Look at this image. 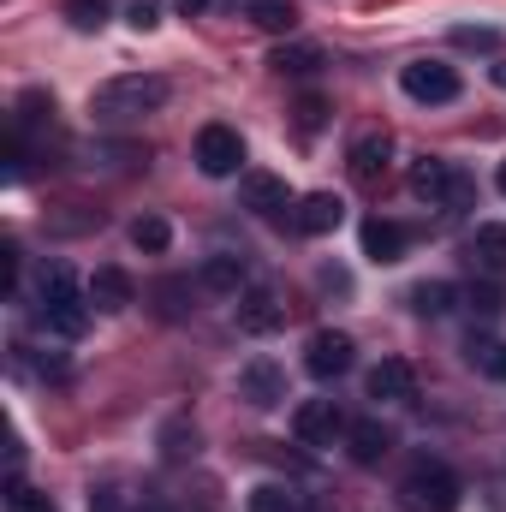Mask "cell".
I'll return each instance as SVG.
<instances>
[{"label":"cell","mask_w":506,"mask_h":512,"mask_svg":"<svg viewBox=\"0 0 506 512\" xmlns=\"http://www.w3.org/2000/svg\"><path fill=\"white\" fill-rule=\"evenodd\" d=\"M340 221H346V203H340L334 191H310V197H298V209H292V227H298L304 239H328Z\"/></svg>","instance_id":"30bf717a"},{"label":"cell","mask_w":506,"mask_h":512,"mask_svg":"<svg viewBox=\"0 0 506 512\" xmlns=\"http://www.w3.org/2000/svg\"><path fill=\"white\" fill-rule=\"evenodd\" d=\"M185 298H191V280H161V286H155V304H161V316H167V322H179V316L191 310Z\"/></svg>","instance_id":"484cf974"},{"label":"cell","mask_w":506,"mask_h":512,"mask_svg":"<svg viewBox=\"0 0 506 512\" xmlns=\"http://www.w3.org/2000/svg\"><path fill=\"white\" fill-rule=\"evenodd\" d=\"M161 102H167V78H155V72H126V78H108V84L90 90L96 126H137V120H149Z\"/></svg>","instance_id":"6da1fadb"},{"label":"cell","mask_w":506,"mask_h":512,"mask_svg":"<svg viewBox=\"0 0 506 512\" xmlns=\"http://www.w3.org/2000/svg\"><path fill=\"white\" fill-rule=\"evenodd\" d=\"M90 512H126V495L120 489H96L90 495Z\"/></svg>","instance_id":"836d02e7"},{"label":"cell","mask_w":506,"mask_h":512,"mask_svg":"<svg viewBox=\"0 0 506 512\" xmlns=\"http://www.w3.org/2000/svg\"><path fill=\"white\" fill-rule=\"evenodd\" d=\"M131 245L149 256H161L167 245H173V227L161 221V215H143V221H131Z\"/></svg>","instance_id":"cb8c5ba5"},{"label":"cell","mask_w":506,"mask_h":512,"mask_svg":"<svg viewBox=\"0 0 506 512\" xmlns=\"http://www.w3.org/2000/svg\"><path fill=\"white\" fill-rule=\"evenodd\" d=\"M495 185H501V191H506V161H501V173H495Z\"/></svg>","instance_id":"8d00e7d4"},{"label":"cell","mask_w":506,"mask_h":512,"mask_svg":"<svg viewBox=\"0 0 506 512\" xmlns=\"http://www.w3.org/2000/svg\"><path fill=\"white\" fill-rule=\"evenodd\" d=\"M245 256L239 251H215V256H203V268H197V286L203 292H227V298H239L245 292Z\"/></svg>","instance_id":"2e32d148"},{"label":"cell","mask_w":506,"mask_h":512,"mask_svg":"<svg viewBox=\"0 0 506 512\" xmlns=\"http://www.w3.org/2000/svg\"><path fill=\"white\" fill-rule=\"evenodd\" d=\"M387 155H393V137H387V131H364V137L352 143L346 167H352V179H358V185H376L381 173H387Z\"/></svg>","instance_id":"e0dca14e"},{"label":"cell","mask_w":506,"mask_h":512,"mask_svg":"<svg viewBox=\"0 0 506 512\" xmlns=\"http://www.w3.org/2000/svg\"><path fill=\"white\" fill-rule=\"evenodd\" d=\"M161 459H167V465H185V459H197V423H191V417H173V423H161Z\"/></svg>","instance_id":"ffe728a7"},{"label":"cell","mask_w":506,"mask_h":512,"mask_svg":"<svg viewBox=\"0 0 506 512\" xmlns=\"http://www.w3.org/2000/svg\"><path fill=\"white\" fill-rule=\"evenodd\" d=\"M239 161H245V137H239L233 126H203L197 131V167H203L209 179L239 173Z\"/></svg>","instance_id":"9c48e42d"},{"label":"cell","mask_w":506,"mask_h":512,"mask_svg":"<svg viewBox=\"0 0 506 512\" xmlns=\"http://www.w3.org/2000/svg\"><path fill=\"white\" fill-rule=\"evenodd\" d=\"M411 197L459 209V203H471V179H465L453 161H441V155H423V161H411Z\"/></svg>","instance_id":"277c9868"},{"label":"cell","mask_w":506,"mask_h":512,"mask_svg":"<svg viewBox=\"0 0 506 512\" xmlns=\"http://www.w3.org/2000/svg\"><path fill=\"white\" fill-rule=\"evenodd\" d=\"M245 18H251L256 30H274V36H286V30L298 24V6H292V0H245Z\"/></svg>","instance_id":"44dd1931"},{"label":"cell","mask_w":506,"mask_h":512,"mask_svg":"<svg viewBox=\"0 0 506 512\" xmlns=\"http://www.w3.org/2000/svg\"><path fill=\"white\" fill-rule=\"evenodd\" d=\"M399 251H405V227L399 221H364V256L370 262H399Z\"/></svg>","instance_id":"d6986e66"},{"label":"cell","mask_w":506,"mask_h":512,"mask_svg":"<svg viewBox=\"0 0 506 512\" xmlns=\"http://www.w3.org/2000/svg\"><path fill=\"white\" fill-rule=\"evenodd\" d=\"M399 90L423 108H441V102H459V72L447 60H411L399 66Z\"/></svg>","instance_id":"5b68a950"},{"label":"cell","mask_w":506,"mask_h":512,"mask_svg":"<svg viewBox=\"0 0 506 512\" xmlns=\"http://www.w3.org/2000/svg\"><path fill=\"white\" fill-rule=\"evenodd\" d=\"M364 387H370V399H381V405H405L417 393V370L405 358H381L376 370L364 376Z\"/></svg>","instance_id":"4fadbf2b"},{"label":"cell","mask_w":506,"mask_h":512,"mask_svg":"<svg viewBox=\"0 0 506 512\" xmlns=\"http://www.w3.org/2000/svg\"><path fill=\"white\" fill-rule=\"evenodd\" d=\"M453 48H483V54H495V48H501V30H489V24H459V30H453Z\"/></svg>","instance_id":"f546056e"},{"label":"cell","mask_w":506,"mask_h":512,"mask_svg":"<svg viewBox=\"0 0 506 512\" xmlns=\"http://www.w3.org/2000/svg\"><path fill=\"white\" fill-rule=\"evenodd\" d=\"M316 66H322V48H280L274 54V72H292V78H304Z\"/></svg>","instance_id":"4316f807"},{"label":"cell","mask_w":506,"mask_h":512,"mask_svg":"<svg viewBox=\"0 0 506 512\" xmlns=\"http://www.w3.org/2000/svg\"><path fill=\"white\" fill-rule=\"evenodd\" d=\"M239 399L256 405V411H274V405L286 399V376H280V364H274V358L245 364V370H239Z\"/></svg>","instance_id":"7c38bea8"},{"label":"cell","mask_w":506,"mask_h":512,"mask_svg":"<svg viewBox=\"0 0 506 512\" xmlns=\"http://www.w3.org/2000/svg\"><path fill=\"white\" fill-rule=\"evenodd\" d=\"M471 310H477V316H501L506 310L501 280H483V274H477V286H471Z\"/></svg>","instance_id":"83f0119b"},{"label":"cell","mask_w":506,"mask_h":512,"mask_svg":"<svg viewBox=\"0 0 506 512\" xmlns=\"http://www.w3.org/2000/svg\"><path fill=\"white\" fill-rule=\"evenodd\" d=\"M322 120H328V102H322V96H304V102H298V131L310 137V131H322Z\"/></svg>","instance_id":"1f68e13d"},{"label":"cell","mask_w":506,"mask_h":512,"mask_svg":"<svg viewBox=\"0 0 506 512\" xmlns=\"http://www.w3.org/2000/svg\"><path fill=\"white\" fill-rule=\"evenodd\" d=\"M36 316H42V328L48 334H60V340H78L84 328H90V292H78V280H72V268L66 262H54V268H42V286H36Z\"/></svg>","instance_id":"7a4b0ae2"},{"label":"cell","mask_w":506,"mask_h":512,"mask_svg":"<svg viewBox=\"0 0 506 512\" xmlns=\"http://www.w3.org/2000/svg\"><path fill=\"white\" fill-rule=\"evenodd\" d=\"M239 203L251 209V215H280V209H292V191H286V179L280 173H239Z\"/></svg>","instance_id":"8fae6325"},{"label":"cell","mask_w":506,"mask_h":512,"mask_svg":"<svg viewBox=\"0 0 506 512\" xmlns=\"http://www.w3.org/2000/svg\"><path fill=\"white\" fill-rule=\"evenodd\" d=\"M251 512H292V501L274 483H262V489H251Z\"/></svg>","instance_id":"d6a6232c"},{"label":"cell","mask_w":506,"mask_h":512,"mask_svg":"<svg viewBox=\"0 0 506 512\" xmlns=\"http://www.w3.org/2000/svg\"><path fill=\"white\" fill-rule=\"evenodd\" d=\"M352 358H358V346H352V334H340V328H322V334H310V346H304V370H310L316 382H340V376L352 370Z\"/></svg>","instance_id":"52a82bcc"},{"label":"cell","mask_w":506,"mask_h":512,"mask_svg":"<svg viewBox=\"0 0 506 512\" xmlns=\"http://www.w3.org/2000/svg\"><path fill=\"white\" fill-rule=\"evenodd\" d=\"M465 256H471V268H477L483 280H501L506 274V221H483V227L471 233Z\"/></svg>","instance_id":"5bb4252c"},{"label":"cell","mask_w":506,"mask_h":512,"mask_svg":"<svg viewBox=\"0 0 506 512\" xmlns=\"http://www.w3.org/2000/svg\"><path fill=\"white\" fill-rule=\"evenodd\" d=\"M399 507L405 512H459L465 501V489H459V477L447 471V465H435V459H423V465H411L405 477H399Z\"/></svg>","instance_id":"3957f363"},{"label":"cell","mask_w":506,"mask_h":512,"mask_svg":"<svg viewBox=\"0 0 506 512\" xmlns=\"http://www.w3.org/2000/svg\"><path fill=\"white\" fill-rule=\"evenodd\" d=\"M233 322H239V334H251V340L280 334V328H286V304H280L274 286H245L239 304H233Z\"/></svg>","instance_id":"8992f818"},{"label":"cell","mask_w":506,"mask_h":512,"mask_svg":"<svg viewBox=\"0 0 506 512\" xmlns=\"http://www.w3.org/2000/svg\"><path fill=\"white\" fill-rule=\"evenodd\" d=\"M346 429H352V423H346L340 399H304V405L292 411V435H298V441H310V447H334Z\"/></svg>","instance_id":"ba28073f"},{"label":"cell","mask_w":506,"mask_h":512,"mask_svg":"<svg viewBox=\"0 0 506 512\" xmlns=\"http://www.w3.org/2000/svg\"><path fill=\"white\" fill-rule=\"evenodd\" d=\"M126 18H131V30H143V36H149V30L161 24V0H131Z\"/></svg>","instance_id":"4dcf8cb0"},{"label":"cell","mask_w":506,"mask_h":512,"mask_svg":"<svg viewBox=\"0 0 506 512\" xmlns=\"http://www.w3.org/2000/svg\"><path fill=\"white\" fill-rule=\"evenodd\" d=\"M6 512H60V507H54V495H42V489H24V483H12V489H6Z\"/></svg>","instance_id":"f1b7e54d"},{"label":"cell","mask_w":506,"mask_h":512,"mask_svg":"<svg viewBox=\"0 0 506 512\" xmlns=\"http://www.w3.org/2000/svg\"><path fill=\"white\" fill-rule=\"evenodd\" d=\"M465 352H471V364H477L489 382H506V340H477V334H471Z\"/></svg>","instance_id":"603a6c76"},{"label":"cell","mask_w":506,"mask_h":512,"mask_svg":"<svg viewBox=\"0 0 506 512\" xmlns=\"http://www.w3.org/2000/svg\"><path fill=\"white\" fill-rule=\"evenodd\" d=\"M84 292H90V304H96L102 316H120V310H131V298H137L131 274H126V268H114V262H108V268H96Z\"/></svg>","instance_id":"9a60e30c"},{"label":"cell","mask_w":506,"mask_h":512,"mask_svg":"<svg viewBox=\"0 0 506 512\" xmlns=\"http://www.w3.org/2000/svg\"><path fill=\"white\" fill-rule=\"evenodd\" d=\"M489 78H495V84L506 90V60H495V66H489Z\"/></svg>","instance_id":"d590c367"},{"label":"cell","mask_w":506,"mask_h":512,"mask_svg":"<svg viewBox=\"0 0 506 512\" xmlns=\"http://www.w3.org/2000/svg\"><path fill=\"white\" fill-rule=\"evenodd\" d=\"M346 453H352V465H381V459L393 453V429L376 423V417L352 423V429H346Z\"/></svg>","instance_id":"ac0fdd59"},{"label":"cell","mask_w":506,"mask_h":512,"mask_svg":"<svg viewBox=\"0 0 506 512\" xmlns=\"http://www.w3.org/2000/svg\"><path fill=\"white\" fill-rule=\"evenodd\" d=\"M114 12V0H66V24L72 30H102Z\"/></svg>","instance_id":"d4e9b609"},{"label":"cell","mask_w":506,"mask_h":512,"mask_svg":"<svg viewBox=\"0 0 506 512\" xmlns=\"http://www.w3.org/2000/svg\"><path fill=\"white\" fill-rule=\"evenodd\" d=\"M173 6H179V12H185V18H197V12H203V6H209V0H173Z\"/></svg>","instance_id":"e575fe53"},{"label":"cell","mask_w":506,"mask_h":512,"mask_svg":"<svg viewBox=\"0 0 506 512\" xmlns=\"http://www.w3.org/2000/svg\"><path fill=\"white\" fill-rule=\"evenodd\" d=\"M459 304V286L453 280H423V286H411V310L417 316H447Z\"/></svg>","instance_id":"7402d4cb"}]
</instances>
